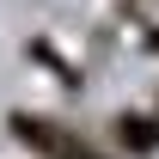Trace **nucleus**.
Returning <instances> with one entry per match:
<instances>
[{
    "mask_svg": "<svg viewBox=\"0 0 159 159\" xmlns=\"http://www.w3.org/2000/svg\"><path fill=\"white\" fill-rule=\"evenodd\" d=\"M6 135L19 141L31 159H116L98 135H86V129H74L61 116H43V110H12Z\"/></svg>",
    "mask_w": 159,
    "mask_h": 159,
    "instance_id": "1",
    "label": "nucleus"
},
{
    "mask_svg": "<svg viewBox=\"0 0 159 159\" xmlns=\"http://www.w3.org/2000/svg\"><path fill=\"white\" fill-rule=\"evenodd\" d=\"M104 147H110L116 159H153L159 153V116L153 110H110Z\"/></svg>",
    "mask_w": 159,
    "mask_h": 159,
    "instance_id": "2",
    "label": "nucleus"
},
{
    "mask_svg": "<svg viewBox=\"0 0 159 159\" xmlns=\"http://www.w3.org/2000/svg\"><path fill=\"white\" fill-rule=\"evenodd\" d=\"M31 61H43V67H49V74H55L61 86H67V92H80V86H86V80H80V67H67V61H61L55 49H49V43H31Z\"/></svg>",
    "mask_w": 159,
    "mask_h": 159,
    "instance_id": "3",
    "label": "nucleus"
},
{
    "mask_svg": "<svg viewBox=\"0 0 159 159\" xmlns=\"http://www.w3.org/2000/svg\"><path fill=\"white\" fill-rule=\"evenodd\" d=\"M135 31H141V49L159 55V19H141V12H135Z\"/></svg>",
    "mask_w": 159,
    "mask_h": 159,
    "instance_id": "4",
    "label": "nucleus"
},
{
    "mask_svg": "<svg viewBox=\"0 0 159 159\" xmlns=\"http://www.w3.org/2000/svg\"><path fill=\"white\" fill-rule=\"evenodd\" d=\"M153 116H159V98H153Z\"/></svg>",
    "mask_w": 159,
    "mask_h": 159,
    "instance_id": "5",
    "label": "nucleus"
}]
</instances>
